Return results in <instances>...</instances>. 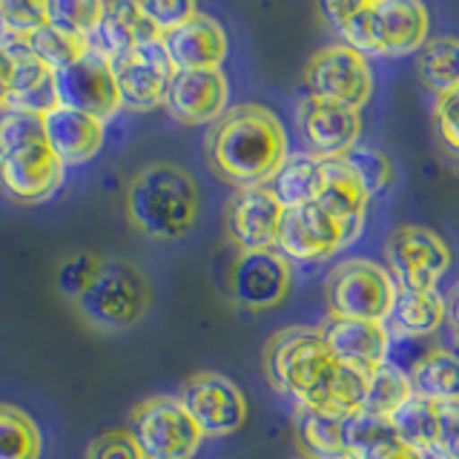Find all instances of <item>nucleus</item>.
I'll return each instance as SVG.
<instances>
[{"instance_id":"nucleus-13","label":"nucleus","mask_w":459,"mask_h":459,"mask_svg":"<svg viewBox=\"0 0 459 459\" xmlns=\"http://www.w3.org/2000/svg\"><path fill=\"white\" fill-rule=\"evenodd\" d=\"M284 219V204L264 186H247L236 190L224 212L227 238L236 244L241 253L250 250H276L279 230Z\"/></svg>"},{"instance_id":"nucleus-47","label":"nucleus","mask_w":459,"mask_h":459,"mask_svg":"<svg viewBox=\"0 0 459 459\" xmlns=\"http://www.w3.org/2000/svg\"><path fill=\"white\" fill-rule=\"evenodd\" d=\"M391 459H428V456L420 454V451H413V448H399Z\"/></svg>"},{"instance_id":"nucleus-33","label":"nucleus","mask_w":459,"mask_h":459,"mask_svg":"<svg viewBox=\"0 0 459 459\" xmlns=\"http://www.w3.org/2000/svg\"><path fill=\"white\" fill-rule=\"evenodd\" d=\"M43 437L23 408L0 402V459H40Z\"/></svg>"},{"instance_id":"nucleus-10","label":"nucleus","mask_w":459,"mask_h":459,"mask_svg":"<svg viewBox=\"0 0 459 459\" xmlns=\"http://www.w3.org/2000/svg\"><path fill=\"white\" fill-rule=\"evenodd\" d=\"M66 164L52 152L47 135L26 141L0 155V181L4 190L21 204H40L61 190Z\"/></svg>"},{"instance_id":"nucleus-38","label":"nucleus","mask_w":459,"mask_h":459,"mask_svg":"<svg viewBox=\"0 0 459 459\" xmlns=\"http://www.w3.org/2000/svg\"><path fill=\"white\" fill-rule=\"evenodd\" d=\"M104 264V258L98 253H72L66 258H61V264L55 270V287L57 293L66 296L69 301H75L90 281L95 279V273Z\"/></svg>"},{"instance_id":"nucleus-23","label":"nucleus","mask_w":459,"mask_h":459,"mask_svg":"<svg viewBox=\"0 0 459 459\" xmlns=\"http://www.w3.org/2000/svg\"><path fill=\"white\" fill-rule=\"evenodd\" d=\"M382 55L420 52L428 43V9L416 0H373Z\"/></svg>"},{"instance_id":"nucleus-16","label":"nucleus","mask_w":459,"mask_h":459,"mask_svg":"<svg viewBox=\"0 0 459 459\" xmlns=\"http://www.w3.org/2000/svg\"><path fill=\"white\" fill-rule=\"evenodd\" d=\"M6 104L4 109L26 112V115H49L61 107V95H57V75L40 57L26 47L23 40L6 43Z\"/></svg>"},{"instance_id":"nucleus-46","label":"nucleus","mask_w":459,"mask_h":459,"mask_svg":"<svg viewBox=\"0 0 459 459\" xmlns=\"http://www.w3.org/2000/svg\"><path fill=\"white\" fill-rule=\"evenodd\" d=\"M4 104H6V57L4 49H0V112H4Z\"/></svg>"},{"instance_id":"nucleus-45","label":"nucleus","mask_w":459,"mask_h":459,"mask_svg":"<svg viewBox=\"0 0 459 459\" xmlns=\"http://www.w3.org/2000/svg\"><path fill=\"white\" fill-rule=\"evenodd\" d=\"M448 313H451V325H454V336H459V281L451 290V299H448Z\"/></svg>"},{"instance_id":"nucleus-20","label":"nucleus","mask_w":459,"mask_h":459,"mask_svg":"<svg viewBox=\"0 0 459 459\" xmlns=\"http://www.w3.org/2000/svg\"><path fill=\"white\" fill-rule=\"evenodd\" d=\"M161 47L176 72L221 69L227 57V32L212 14L195 12L190 21L161 38Z\"/></svg>"},{"instance_id":"nucleus-34","label":"nucleus","mask_w":459,"mask_h":459,"mask_svg":"<svg viewBox=\"0 0 459 459\" xmlns=\"http://www.w3.org/2000/svg\"><path fill=\"white\" fill-rule=\"evenodd\" d=\"M411 396H413V387H411L408 370L394 362H385L382 368H377L368 377V394H365L362 411L391 420Z\"/></svg>"},{"instance_id":"nucleus-11","label":"nucleus","mask_w":459,"mask_h":459,"mask_svg":"<svg viewBox=\"0 0 459 459\" xmlns=\"http://www.w3.org/2000/svg\"><path fill=\"white\" fill-rule=\"evenodd\" d=\"M109 66L121 92V107L135 112L161 107L167 86L176 75V66L167 57L161 40L141 43V47L112 57Z\"/></svg>"},{"instance_id":"nucleus-31","label":"nucleus","mask_w":459,"mask_h":459,"mask_svg":"<svg viewBox=\"0 0 459 459\" xmlns=\"http://www.w3.org/2000/svg\"><path fill=\"white\" fill-rule=\"evenodd\" d=\"M391 422H394L405 448H413L425 456L437 454V439H439V405L437 402L413 394L405 405L391 416Z\"/></svg>"},{"instance_id":"nucleus-12","label":"nucleus","mask_w":459,"mask_h":459,"mask_svg":"<svg viewBox=\"0 0 459 459\" xmlns=\"http://www.w3.org/2000/svg\"><path fill=\"white\" fill-rule=\"evenodd\" d=\"M296 121L301 138L307 143V152L316 158H344L359 138H362V115L353 107H344L339 100L305 95L299 100Z\"/></svg>"},{"instance_id":"nucleus-35","label":"nucleus","mask_w":459,"mask_h":459,"mask_svg":"<svg viewBox=\"0 0 459 459\" xmlns=\"http://www.w3.org/2000/svg\"><path fill=\"white\" fill-rule=\"evenodd\" d=\"M23 43L55 72L78 64L81 57L90 52V38H78V35L61 32V29H55L49 23L43 29H38V32L32 38H26Z\"/></svg>"},{"instance_id":"nucleus-43","label":"nucleus","mask_w":459,"mask_h":459,"mask_svg":"<svg viewBox=\"0 0 459 459\" xmlns=\"http://www.w3.org/2000/svg\"><path fill=\"white\" fill-rule=\"evenodd\" d=\"M86 459H143V456L133 437H129V430H107V434H100L90 445Z\"/></svg>"},{"instance_id":"nucleus-27","label":"nucleus","mask_w":459,"mask_h":459,"mask_svg":"<svg viewBox=\"0 0 459 459\" xmlns=\"http://www.w3.org/2000/svg\"><path fill=\"white\" fill-rule=\"evenodd\" d=\"M322 18L336 29L344 47L359 55H382L373 0H330L319 6Z\"/></svg>"},{"instance_id":"nucleus-5","label":"nucleus","mask_w":459,"mask_h":459,"mask_svg":"<svg viewBox=\"0 0 459 459\" xmlns=\"http://www.w3.org/2000/svg\"><path fill=\"white\" fill-rule=\"evenodd\" d=\"M399 287L394 276L373 258H348L330 270L325 284L327 310L333 319L387 322Z\"/></svg>"},{"instance_id":"nucleus-15","label":"nucleus","mask_w":459,"mask_h":459,"mask_svg":"<svg viewBox=\"0 0 459 459\" xmlns=\"http://www.w3.org/2000/svg\"><path fill=\"white\" fill-rule=\"evenodd\" d=\"M293 270L279 250L238 253L230 270V293L247 310H270L290 293Z\"/></svg>"},{"instance_id":"nucleus-24","label":"nucleus","mask_w":459,"mask_h":459,"mask_svg":"<svg viewBox=\"0 0 459 459\" xmlns=\"http://www.w3.org/2000/svg\"><path fill=\"white\" fill-rule=\"evenodd\" d=\"M161 40L158 29L143 18L138 4H104V18L90 38V49L100 57H118L141 43Z\"/></svg>"},{"instance_id":"nucleus-19","label":"nucleus","mask_w":459,"mask_h":459,"mask_svg":"<svg viewBox=\"0 0 459 459\" xmlns=\"http://www.w3.org/2000/svg\"><path fill=\"white\" fill-rule=\"evenodd\" d=\"M368 201L370 195L365 190L362 178L356 176V169L348 164V158H325L322 186H319V195H316V204L339 224L348 244H353L362 236Z\"/></svg>"},{"instance_id":"nucleus-1","label":"nucleus","mask_w":459,"mask_h":459,"mask_svg":"<svg viewBox=\"0 0 459 459\" xmlns=\"http://www.w3.org/2000/svg\"><path fill=\"white\" fill-rule=\"evenodd\" d=\"M207 164L236 190L264 186L287 161V133L279 115L258 107H230L207 133Z\"/></svg>"},{"instance_id":"nucleus-6","label":"nucleus","mask_w":459,"mask_h":459,"mask_svg":"<svg viewBox=\"0 0 459 459\" xmlns=\"http://www.w3.org/2000/svg\"><path fill=\"white\" fill-rule=\"evenodd\" d=\"M129 437L143 459H193L204 434L178 396H150L129 413Z\"/></svg>"},{"instance_id":"nucleus-28","label":"nucleus","mask_w":459,"mask_h":459,"mask_svg":"<svg viewBox=\"0 0 459 459\" xmlns=\"http://www.w3.org/2000/svg\"><path fill=\"white\" fill-rule=\"evenodd\" d=\"M344 448L348 459H391L405 445L387 416L356 411L344 416Z\"/></svg>"},{"instance_id":"nucleus-17","label":"nucleus","mask_w":459,"mask_h":459,"mask_svg":"<svg viewBox=\"0 0 459 459\" xmlns=\"http://www.w3.org/2000/svg\"><path fill=\"white\" fill-rule=\"evenodd\" d=\"M230 83L221 69L176 72L167 86L164 107L181 124H212L227 112Z\"/></svg>"},{"instance_id":"nucleus-48","label":"nucleus","mask_w":459,"mask_h":459,"mask_svg":"<svg viewBox=\"0 0 459 459\" xmlns=\"http://www.w3.org/2000/svg\"><path fill=\"white\" fill-rule=\"evenodd\" d=\"M451 353L459 356V336H454V344H451Z\"/></svg>"},{"instance_id":"nucleus-4","label":"nucleus","mask_w":459,"mask_h":459,"mask_svg":"<svg viewBox=\"0 0 459 459\" xmlns=\"http://www.w3.org/2000/svg\"><path fill=\"white\" fill-rule=\"evenodd\" d=\"M81 319L100 333H124L152 307V287L143 270L121 258H104L90 287L72 301Z\"/></svg>"},{"instance_id":"nucleus-32","label":"nucleus","mask_w":459,"mask_h":459,"mask_svg":"<svg viewBox=\"0 0 459 459\" xmlns=\"http://www.w3.org/2000/svg\"><path fill=\"white\" fill-rule=\"evenodd\" d=\"M420 78L437 98L459 90V38H434L416 55Z\"/></svg>"},{"instance_id":"nucleus-42","label":"nucleus","mask_w":459,"mask_h":459,"mask_svg":"<svg viewBox=\"0 0 459 459\" xmlns=\"http://www.w3.org/2000/svg\"><path fill=\"white\" fill-rule=\"evenodd\" d=\"M434 121H437V133L445 143V150L459 155V90L437 98Z\"/></svg>"},{"instance_id":"nucleus-44","label":"nucleus","mask_w":459,"mask_h":459,"mask_svg":"<svg viewBox=\"0 0 459 459\" xmlns=\"http://www.w3.org/2000/svg\"><path fill=\"white\" fill-rule=\"evenodd\" d=\"M437 459H459V399L439 405V439Z\"/></svg>"},{"instance_id":"nucleus-36","label":"nucleus","mask_w":459,"mask_h":459,"mask_svg":"<svg viewBox=\"0 0 459 459\" xmlns=\"http://www.w3.org/2000/svg\"><path fill=\"white\" fill-rule=\"evenodd\" d=\"M344 158H348V164L356 169V176L362 178L370 198L382 195L394 186V181H396L394 161H391V155H385L379 147H370V143L359 141Z\"/></svg>"},{"instance_id":"nucleus-8","label":"nucleus","mask_w":459,"mask_h":459,"mask_svg":"<svg viewBox=\"0 0 459 459\" xmlns=\"http://www.w3.org/2000/svg\"><path fill=\"white\" fill-rule=\"evenodd\" d=\"M178 402L204 437H230L247 422V396L224 373L201 370L178 391Z\"/></svg>"},{"instance_id":"nucleus-40","label":"nucleus","mask_w":459,"mask_h":459,"mask_svg":"<svg viewBox=\"0 0 459 459\" xmlns=\"http://www.w3.org/2000/svg\"><path fill=\"white\" fill-rule=\"evenodd\" d=\"M35 138H43L40 115H26V112H12V109L0 112V155Z\"/></svg>"},{"instance_id":"nucleus-21","label":"nucleus","mask_w":459,"mask_h":459,"mask_svg":"<svg viewBox=\"0 0 459 459\" xmlns=\"http://www.w3.org/2000/svg\"><path fill=\"white\" fill-rule=\"evenodd\" d=\"M330 353L339 359V365L359 368L373 373L387 362L391 353V330L385 322L370 319H333L322 330Z\"/></svg>"},{"instance_id":"nucleus-22","label":"nucleus","mask_w":459,"mask_h":459,"mask_svg":"<svg viewBox=\"0 0 459 459\" xmlns=\"http://www.w3.org/2000/svg\"><path fill=\"white\" fill-rule=\"evenodd\" d=\"M43 135L66 167H81L104 147V121L75 109L57 107L43 115Z\"/></svg>"},{"instance_id":"nucleus-25","label":"nucleus","mask_w":459,"mask_h":459,"mask_svg":"<svg viewBox=\"0 0 459 459\" xmlns=\"http://www.w3.org/2000/svg\"><path fill=\"white\" fill-rule=\"evenodd\" d=\"M293 428L299 448L305 459H348L344 448V416L325 408H301L296 405Z\"/></svg>"},{"instance_id":"nucleus-18","label":"nucleus","mask_w":459,"mask_h":459,"mask_svg":"<svg viewBox=\"0 0 459 459\" xmlns=\"http://www.w3.org/2000/svg\"><path fill=\"white\" fill-rule=\"evenodd\" d=\"M348 247L344 233L330 215L316 204H301V207H287L281 230H279V253L290 262H322Z\"/></svg>"},{"instance_id":"nucleus-29","label":"nucleus","mask_w":459,"mask_h":459,"mask_svg":"<svg viewBox=\"0 0 459 459\" xmlns=\"http://www.w3.org/2000/svg\"><path fill=\"white\" fill-rule=\"evenodd\" d=\"M408 377L416 396L437 402V405L459 399V356L451 353V348L428 351L411 365Z\"/></svg>"},{"instance_id":"nucleus-14","label":"nucleus","mask_w":459,"mask_h":459,"mask_svg":"<svg viewBox=\"0 0 459 459\" xmlns=\"http://www.w3.org/2000/svg\"><path fill=\"white\" fill-rule=\"evenodd\" d=\"M55 75H57L61 107L92 115L98 121H109L112 115H118L121 92L107 57H100L90 49L78 64L55 72Z\"/></svg>"},{"instance_id":"nucleus-30","label":"nucleus","mask_w":459,"mask_h":459,"mask_svg":"<svg viewBox=\"0 0 459 459\" xmlns=\"http://www.w3.org/2000/svg\"><path fill=\"white\" fill-rule=\"evenodd\" d=\"M267 186L284 204V210L313 204L322 186V158H316L310 152L287 155V161L281 164V169L273 176Z\"/></svg>"},{"instance_id":"nucleus-41","label":"nucleus","mask_w":459,"mask_h":459,"mask_svg":"<svg viewBox=\"0 0 459 459\" xmlns=\"http://www.w3.org/2000/svg\"><path fill=\"white\" fill-rule=\"evenodd\" d=\"M143 18H147L155 29L158 35H167L172 29H178L181 23H186L198 12L195 4H186V0H152V4H138Z\"/></svg>"},{"instance_id":"nucleus-7","label":"nucleus","mask_w":459,"mask_h":459,"mask_svg":"<svg viewBox=\"0 0 459 459\" xmlns=\"http://www.w3.org/2000/svg\"><path fill=\"white\" fill-rule=\"evenodd\" d=\"M385 262L396 287L434 290L451 267V247L434 230L420 224H399L385 241Z\"/></svg>"},{"instance_id":"nucleus-2","label":"nucleus","mask_w":459,"mask_h":459,"mask_svg":"<svg viewBox=\"0 0 459 459\" xmlns=\"http://www.w3.org/2000/svg\"><path fill=\"white\" fill-rule=\"evenodd\" d=\"M124 210L138 233L155 241H176L193 230L201 210V193L186 169L158 161L133 176Z\"/></svg>"},{"instance_id":"nucleus-3","label":"nucleus","mask_w":459,"mask_h":459,"mask_svg":"<svg viewBox=\"0 0 459 459\" xmlns=\"http://www.w3.org/2000/svg\"><path fill=\"white\" fill-rule=\"evenodd\" d=\"M264 373L281 396L301 408H327L339 359L330 353L319 327H284L264 344Z\"/></svg>"},{"instance_id":"nucleus-37","label":"nucleus","mask_w":459,"mask_h":459,"mask_svg":"<svg viewBox=\"0 0 459 459\" xmlns=\"http://www.w3.org/2000/svg\"><path fill=\"white\" fill-rule=\"evenodd\" d=\"M100 18H104V4H92V0H49L47 4V23L78 38H92Z\"/></svg>"},{"instance_id":"nucleus-9","label":"nucleus","mask_w":459,"mask_h":459,"mask_svg":"<svg viewBox=\"0 0 459 459\" xmlns=\"http://www.w3.org/2000/svg\"><path fill=\"white\" fill-rule=\"evenodd\" d=\"M307 95L339 100L344 107L362 109L373 92V75L368 57L344 43H333L316 52L305 69Z\"/></svg>"},{"instance_id":"nucleus-39","label":"nucleus","mask_w":459,"mask_h":459,"mask_svg":"<svg viewBox=\"0 0 459 459\" xmlns=\"http://www.w3.org/2000/svg\"><path fill=\"white\" fill-rule=\"evenodd\" d=\"M368 377H370V373L359 370V368L339 365L333 391H330V399H327L325 411H333L339 416H351L356 411H362L365 394H368Z\"/></svg>"},{"instance_id":"nucleus-26","label":"nucleus","mask_w":459,"mask_h":459,"mask_svg":"<svg viewBox=\"0 0 459 459\" xmlns=\"http://www.w3.org/2000/svg\"><path fill=\"white\" fill-rule=\"evenodd\" d=\"M445 319H448V299L437 287L434 290L399 287L394 310L387 316L399 336H430L442 327Z\"/></svg>"}]
</instances>
